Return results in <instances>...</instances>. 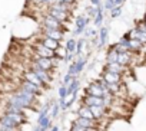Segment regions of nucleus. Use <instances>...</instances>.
Wrapping results in <instances>:
<instances>
[{"instance_id":"1","label":"nucleus","mask_w":146,"mask_h":131,"mask_svg":"<svg viewBox=\"0 0 146 131\" xmlns=\"http://www.w3.org/2000/svg\"><path fill=\"white\" fill-rule=\"evenodd\" d=\"M47 15H50L52 17L57 19L59 22L62 23H69L73 17V10H70L69 7H64V6H59V5H52L49 6L46 10H44Z\"/></svg>"},{"instance_id":"2","label":"nucleus","mask_w":146,"mask_h":131,"mask_svg":"<svg viewBox=\"0 0 146 131\" xmlns=\"http://www.w3.org/2000/svg\"><path fill=\"white\" fill-rule=\"evenodd\" d=\"M40 28H43V29H54V30H60V32H63V33L69 32V28H67L66 23L59 22L57 19L52 17V16L47 15L46 12H43V15H42V19H40Z\"/></svg>"},{"instance_id":"3","label":"nucleus","mask_w":146,"mask_h":131,"mask_svg":"<svg viewBox=\"0 0 146 131\" xmlns=\"http://www.w3.org/2000/svg\"><path fill=\"white\" fill-rule=\"evenodd\" d=\"M30 62H33V63L36 65V67H39L40 69H43V71H47V72H53V69L56 68L54 59H49V58H40V56L32 55V58H30Z\"/></svg>"},{"instance_id":"4","label":"nucleus","mask_w":146,"mask_h":131,"mask_svg":"<svg viewBox=\"0 0 146 131\" xmlns=\"http://www.w3.org/2000/svg\"><path fill=\"white\" fill-rule=\"evenodd\" d=\"M22 79H25V81H27V82H30V84L36 85V87H37V88H40L42 91H47V89H50V87H49V85H46L43 81H40V78H39L33 71H30V69L23 71V74H22Z\"/></svg>"},{"instance_id":"5","label":"nucleus","mask_w":146,"mask_h":131,"mask_svg":"<svg viewBox=\"0 0 146 131\" xmlns=\"http://www.w3.org/2000/svg\"><path fill=\"white\" fill-rule=\"evenodd\" d=\"M90 22H92V19H89L85 15H80V16L75 17V29H73V32H72L73 38L79 36V35H83V32L86 30V28Z\"/></svg>"},{"instance_id":"6","label":"nucleus","mask_w":146,"mask_h":131,"mask_svg":"<svg viewBox=\"0 0 146 131\" xmlns=\"http://www.w3.org/2000/svg\"><path fill=\"white\" fill-rule=\"evenodd\" d=\"M27 69H30V71H33L39 78H40V81H43L46 85H52V82H53V79H54V77L52 75V72H47V71H43V69H40L39 67H36V65L33 63V62H30V65H29V68Z\"/></svg>"},{"instance_id":"7","label":"nucleus","mask_w":146,"mask_h":131,"mask_svg":"<svg viewBox=\"0 0 146 131\" xmlns=\"http://www.w3.org/2000/svg\"><path fill=\"white\" fill-rule=\"evenodd\" d=\"M32 52H33L32 55H36V56H40V58H49V59H54V58H56L53 50L47 49L46 46H43V45L39 43L37 40L33 42V45H32Z\"/></svg>"},{"instance_id":"8","label":"nucleus","mask_w":146,"mask_h":131,"mask_svg":"<svg viewBox=\"0 0 146 131\" xmlns=\"http://www.w3.org/2000/svg\"><path fill=\"white\" fill-rule=\"evenodd\" d=\"M39 35H42L44 38H49L52 40L60 42V43H63V40H64V33L60 32V30H54V29H43V28H40Z\"/></svg>"},{"instance_id":"9","label":"nucleus","mask_w":146,"mask_h":131,"mask_svg":"<svg viewBox=\"0 0 146 131\" xmlns=\"http://www.w3.org/2000/svg\"><path fill=\"white\" fill-rule=\"evenodd\" d=\"M17 87L22 88L23 91H26V92H29V94L37 97V98H40V97L43 95V92H44V91H42L40 88H37L36 85H33V84H30V82L22 79V77H20V81H19V85H17Z\"/></svg>"},{"instance_id":"10","label":"nucleus","mask_w":146,"mask_h":131,"mask_svg":"<svg viewBox=\"0 0 146 131\" xmlns=\"http://www.w3.org/2000/svg\"><path fill=\"white\" fill-rule=\"evenodd\" d=\"M70 124H75V125L82 127V128H100V121H98V120H86V118H80V117H76Z\"/></svg>"},{"instance_id":"11","label":"nucleus","mask_w":146,"mask_h":131,"mask_svg":"<svg viewBox=\"0 0 146 131\" xmlns=\"http://www.w3.org/2000/svg\"><path fill=\"white\" fill-rule=\"evenodd\" d=\"M109 36H110V30H109V28H108V26H102V28H99L98 46H96V49H98V50L103 49V48L108 45V42H109Z\"/></svg>"},{"instance_id":"12","label":"nucleus","mask_w":146,"mask_h":131,"mask_svg":"<svg viewBox=\"0 0 146 131\" xmlns=\"http://www.w3.org/2000/svg\"><path fill=\"white\" fill-rule=\"evenodd\" d=\"M135 60V55L125 50V52H120L117 53V59H116V63H119L120 67H125V68H129L132 67V63Z\"/></svg>"},{"instance_id":"13","label":"nucleus","mask_w":146,"mask_h":131,"mask_svg":"<svg viewBox=\"0 0 146 131\" xmlns=\"http://www.w3.org/2000/svg\"><path fill=\"white\" fill-rule=\"evenodd\" d=\"M85 94H86V95H92V97H99V98H102V97H103V89L95 82V79H92V81L88 84V87L85 88Z\"/></svg>"},{"instance_id":"14","label":"nucleus","mask_w":146,"mask_h":131,"mask_svg":"<svg viewBox=\"0 0 146 131\" xmlns=\"http://www.w3.org/2000/svg\"><path fill=\"white\" fill-rule=\"evenodd\" d=\"M82 104L86 107H105L103 98L92 97V95H86V94L82 97Z\"/></svg>"},{"instance_id":"15","label":"nucleus","mask_w":146,"mask_h":131,"mask_svg":"<svg viewBox=\"0 0 146 131\" xmlns=\"http://www.w3.org/2000/svg\"><path fill=\"white\" fill-rule=\"evenodd\" d=\"M100 78H103L108 84H122V79H123L122 75H117V74H113L109 71H102Z\"/></svg>"},{"instance_id":"16","label":"nucleus","mask_w":146,"mask_h":131,"mask_svg":"<svg viewBox=\"0 0 146 131\" xmlns=\"http://www.w3.org/2000/svg\"><path fill=\"white\" fill-rule=\"evenodd\" d=\"M102 71H109V72H113V74H117V75H125L126 74V71H127V68H125V67H120L119 63H105L103 65V69Z\"/></svg>"},{"instance_id":"17","label":"nucleus","mask_w":146,"mask_h":131,"mask_svg":"<svg viewBox=\"0 0 146 131\" xmlns=\"http://www.w3.org/2000/svg\"><path fill=\"white\" fill-rule=\"evenodd\" d=\"M76 117L86 118V120H95V117H93V114H92L90 108H89V107H86V105H83L82 102H80L79 108L76 110Z\"/></svg>"},{"instance_id":"18","label":"nucleus","mask_w":146,"mask_h":131,"mask_svg":"<svg viewBox=\"0 0 146 131\" xmlns=\"http://www.w3.org/2000/svg\"><path fill=\"white\" fill-rule=\"evenodd\" d=\"M36 125L40 128V131H50V128L53 127V120L50 115L42 118V120H37L36 121Z\"/></svg>"},{"instance_id":"19","label":"nucleus","mask_w":146,"mask_h":131,"mask_svg":"<svg viewBox=\"0 0 146 131\" xmlns=\"http://www.w3.org/2000/svg\"><path fill=\"white\" fill-rule=\"evenodd\" d=\"M73 63H75V68H76V77L79 78V75L83 72V69L86 68V63H88V58L86 56H79L76 58L75 60H73Z\"/></svg>"},{"instance_id":"20","label":"nucleus","mask_w":146,"mask_h":131,"mask_svg":"<svg viewBox=\"0 0 146 131\" xmlns=\"http://www.w3.org/2000/svg\"><path fill=\"white\" fill-rule=\"evenodd\" d=\"M129 33H130L132 39L139 40V42L146 48V32H139V30H136V29L133 28V29H130V30H129Z\"/></svg>"},{"instance_id":"21","label":"nucleus","mask_w":146,"mask_h":131,"mask_svg":"<svg viewBox=\"0 0 146 131\" xmlns=\"http://www.w3.org/2000/svg\"><path fill=\"white\" fill-rule=\"evenodd\" d=\"M67 91H69L70 95H78L79 94V91H80V81H79V78H75L72 81V84L67 87Z\"/></svg>"},{"instance_id":"22","label":"nucleus","mask_w":146,"mask_h":131,"mask_svg":"<svg viewBox=\"0 0 146 131\" xmlns=\"http://www.w3.org/2000/svg\"><path fill=\"white\" fill-rule=\"evenodd\" d=\"M105 59H106V63H115L116 59H117V52L109 45L108 50H106V55H105Z\"/></svg>"},{"instance_id":"23","label":"nucleus","mask_w":146,"mask_h":131,"mask_svg":"<svg viewBox=\"0 0 146 131\" xmlns=\"http://www.w3.org/2000/svg\"><path fill=\"white\" fill-rule=\"evenodd\" d=\"M103 20H105V9L100 7V10L98 12V15H96L95 19L92 20V22H93V26H95V28H102V26H103Z\"/></svg>"},{"instance_id":"24","label":"nucleus","mask_w":146,"mask_h":131,"mask_svg":"<svg viewBox=\"0 0 146 131\" xmlns=\"http://www.w3.org/2000/svg\"><path fill=\"white\" fill-rule=\"evenodd\" d=\"M76 43H78V39H75V38H69L63 45H64V49H66L69 53H75V50H76Z\"/></svg>"},{"instance_id":"25","label":"nucleus","mask_w":146,"mask_h":131,"mask_svg":"<svg viewBox=\"0 0 146 131\" xmlns=\"http://www.w3.org/2000/svg\"><path fill=\"white\" fill-rule=\"evenodd\" d=\"M60 107H59V102L57 101H52V107H50V117H52V120L54 121V120H57L59 118V115H60Z\"/></svg>"},{"instance_id":"26","label":"nucleus","mask_w":146,"mask_h":131,"mask_svg":"<svg viewBox=\"0 0 146 131\" xmlns=\"http://www.w3.org/2000/svg\"><path fill=\"white\" fill-rule=\"evenodd\" d=\"M83 35H85V39H88V40L95 39V38H98V35H99V29H96L95 26H93V28H86V30L83 32Z\"/></svg>"},{"instance_id":"27","label":"nucleus","mask_w":146,"mask_h":131,"mask_svg":"<svg viewBox=\"0 0 146 131\" xmlns=\"http://www.w3.org/2000/svg\"><path fill=\"white\" fill-rule=\"evenodd\" d=\"M109 13H110V19H117V17L122 16V13H123V7H122V6H115Z\"/></svg>"},{"instance_id":"28","label":"nucleus","mask_w":146,"mask_h":131,"mask_svg":"<svg viewBox=\"0 0 146 131\" xmlns=\"http://www.w3.org/2000/svg\"><path fill=\"white\" fill-rule=\"evenodd\" d=\"M67 53H69V52L64 49V45H62L57 50H54V56H56V59H59V60H63Z\"/></svg>"},{"instance_id":"29","label":"nucleus","mask_w":146,"mask_h":131,"mask_svg":"<svg viewBox=\"0 0 146 131\" xmlns=\"http://www.w3.org/2000/svg\"><path fill=\"white\" fill-rule=\"evenodd\" d=\"M69 95H70V94H69V91H67V87H64V85L60 84V87L57 88V97L62 98V99H64V98H67Z\"/></svg>"},{"instance_id":"30","label":"nucleus","mask_w":146,"mask_h":131,"mask_svg":"<svg viewBox=\"0 0 146 131\" xmlns=\"http://www.w3.org/2000/svg\"><path fill=\"white\" fill-rule=\"evenodd\" d=\"M33 2L37 5V6H44L46 9L52 5H54V0H33Z\"/></svg>"},{"instance_id":"31","label":"nucleus","mask_w":146,"mask_h":131,"mask_svg":"<svg viewBox=\"0 0 146 131\" xmlns=\"http://www.w3.org/2000/svg\"><path fill=\"white\" fill-rule=\"evenodd\" d=\"M75 79V77H72L70 74H66L63 78H62V85H64V87H69L70 84H72V81Z\"/></svg>"},{"instance_id":"32","label":"nucleus","mask_w":146,"mask_h":131,"mask_svg":"<svg viewBox=\"0 0 146 131\" xmlns=\"http://www.w3.org/2000/svg\"><path fill=\"white\" fill-rule=\"evenodd\" d=\"M115 6H116L115 0H105V3H103V9H105V10H109V12H110Z\"/></svg>"},{"instance_id":"33","label":"nucleus","mask_w":146,"mask_h":131,"mask_svg":"<svg viewBox=\"0 0 146 131\" xmlns=\"http://www.w3.org/2000/svg\"><path fill=\"white\" fill-rule=\"evenodd\" d=\"M75 59H76V56H75V53H67V55L64 56V59H63V62L69 65V63H72L73 60H75Z\"/></svg>"},{"instance_id":"34","label":"nucleus","mask_w":146,"mask_h":131,"mask_svg":"<svg viewBox=\"0 0 146 131\" xmlns=\"http://www.w3.org/2000/svg\"><path fill=\"white\" fill-rule=\"evenodd\" d=\"M64 99H66V98H64ZM64 99H62V98H59V99H57V102H59V107H60V111H62V112H66V110H69V108H67V105H66V101H64Z\"/></svg>"},{"instance_id":"35","label":"nucleus","mask_w":146,"mask_h":131,"mask_svg":"<svg viewBox=\"0 0 146 131\" xmlns=\"http://www.w3.org/2000/svg\"><path fill=\"white\" fill-rule=\"evenodd\" d=\"M89 5L90 6H100L103 3H102V0H89Z\"/></svg>"},{"instance_id":"36","label":"nucleus","mask_w":146,"mask_h":131,"mask_svg":"<svg viewBox=\"0 0 146 131\" xmlns=\"http://www.w3.org/2000/svg\"><path fill=\"white\" fill-rule=\"evenodd\" d=\"M126 2V0H115V3H116V6H123V3Z\"/></svg>"},{"instance_id":"37","label":"nucleus","mask_w":146,"mask_h":131,"mask_svg":"<svg viewBox=\"0 0 146 131\" xmlns=\"http://www.w3.org/2000/svg\"><path fill=\"white\" fill-rule=\"evenodd\" d=\"M50 131H60V127H59V125H53V127L50 128Z\"/></svg>"},{"instance_id":"38","label":"nucleus","mask_w":146,"mask_h":131,"mask_svg":"<svg viewBox=\"0 0 146 131\" xmlns=\"http://www.w3.org/2000/svg\"><path fill=\"white\" fill-rule=\"evenodd\" d=\"M33 131H40V128H39V127H37V125H36V127H35V128H33Z\"/></svg>"},{"instance_id":"39","label":"nucleus","mask_w":146,"mask_h":131,"mask_svg":"<svg viewBox=\"0 0 146 131\" xmlns=\"http://www.w3.org/2000/svg\"><path fill=\"white\" fill-rule=\"evenodd\" d=\"M78 2H79V0H78Z\"/></svg>"},{"instance_id":"40","label":"nucleus","mask_w":146,"mask_h":131,"mask_svg":"<svg viewBox=\"0 0 146 131\" xmlns=\"http://www.w3.org/2000/svg\"><path fill=\"white\" fill-rule=\"evenodd\" d=\"M145 13H146V12H145Z\"/></svg>"}]
</instances>
